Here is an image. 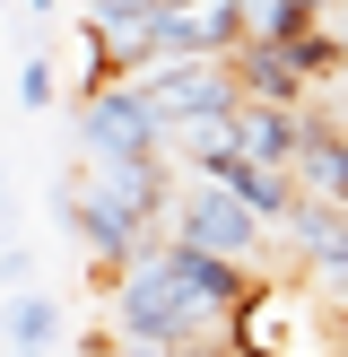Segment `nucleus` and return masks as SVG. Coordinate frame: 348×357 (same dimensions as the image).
Here are the masks:
<instances>
[{"instance_id":"f257e3e1","label":"nucleus","mask_w":348,"mask_h":357,"mask_svg":"<svg viewBox=\"0 0 348 357\" xmlns=\"http://www.w3.org/2000/svg\"><path fill=\"white\" fill-rule=\"evenodd\" d=\"M104 296H113V340H131V349H226L235 340V305L191 288L166 244H148Z\"/></svg>"},{"instance_id":"f03ea898","label":"nucleus","mask_w":348,"mask_h":357,"mask_svg":"<svg viewBox=\"0 0 348 357\" xmlns=\"http://www.w3.org/2000/svg\"><path fill=\"white\" fill-rule=\"evenodd\" d=\"M235 349H253V357H340V314L296 271L253 279V296L235 314Z\"/></svg>"},{"instance_id":"7ed1b4c3","label":"nucleus","mask_w":348,"mask_h":357,"mask_svg":"<svg viewBox=\"0 0 348 357\" xmlns=\"http://www.w3.org/2000/svg\"><path fill=\"white\" fill-rule=\"evenodd\" d=\"M166 236L253 271V261H261V244H270V227H261V218H253V209H244L226 183H209V174H183V183H174V201H166Z\"/></svg>"},{"instance_id":"20e7f679","label":"nucleus","mask_w":348,"mask_h":357,"mask_svg":"<svg viewBox=\"0 0 348 357\" xmlns=\"http://www.w3.org/2000/svg\"><path fill=\"white\" fill-rule=\"evenodd\" d=\"M79 114H70V131H79V157H166V131H157L148 96H139L131 79H104L87 87V96H70Z\"/></svg>"},{"instance_id":"39448f33","label":"nucleus","mask_w":348,"mask_h":357,"mask_svg":"<svg viewBox=\"0 0 348 357\" xmlns=\"http://www.w3.org/2000/svg\"><path fill=\"white\" fill-rule=\"evenodd\" d=\"M235 44H244V9L235 0H157V17H148V70L157 61H226Z\"/></svg>"},{"instance_id":"423d86ee","label":"nucleus","mask_w":348,"mask_h":357,"mask_svg":"<svg viewBox=\"0 0 348 357\" xmlns=\"http://www.w3.org/2000/svg\"><path fill=\"white\" fill-rule=\"evenodd\" d=\"M139 96H148L157 131H174V122H200V114H226V105H244L235 87V52L226 61H157L148 79H131Z\"/></svg>"},{"instance_id":"0eeeda50","label":"nucleus","mask_w":348,"mask_h":357,"mask_svg":"<svg viewBox=\"0 0 348 357\" xmlns=\"http://www.w3.org/2000/svg\"><path fill=\"white\" fill-rule=\"evenodd\" d=\"M296 271H322V261H348V201H322V192H296V209L278 218Z\"/></svg>"},{"instance_id":"6e6552de","label":"nucleus","mask_w":348,"mask_h":357,"mask_svg":"<svg viewBox=\"0 0 348 357\" xmlns=\"http://www.w3.org/2000/svg\"><path fill=\"white\" fill-rule=\"evenodd\" d=\"M235 87L261 96V105H296V114H305V96H313V79L287 52V35H278V44H235Z\"/></svg>"},{"instance_id":"1a4fd4ad","label":"nucleus","mask_w":348,"mask_h":357,"mask_svg":"<svg viewBox=\"0 0 348 357\" xmlns=\"http://www.w3.org/2000/svg\"><path fill=\"white\" fill-rule=\"evenodd\" d=\"M296 192H322V201H348V122L305 114V139H296Z\"/></svg>"},{"instance_id":"9d476101","label":"nucleus","mask_w":348,"mask_h":357,"mask_svg":"<svg viewBox=\"0 0 348 357\" xmlns=\"http://www.w3.org/2000/svg\"><path fill=\"white\" fill-rule=\"evenodd\" d=\"M296 139H305V114H296V105H261V96L235 105V149L253 157V166H278V174H287L296 166Z\"/></svg>"},{"instance_id":"9b49d317","label":"nucleus","mask_w":348,"mask_h":357,"mask_svg":"<svg viewBox=\"0 0 348 357\" xmlns=\"http://www.w3.org/2000/svg\"><path fill=\"white\" fill-rule=\"evenodd\" d=\"M209 183H226V192H235V201L253 209L261 227H270V236H278V218L296 209V174H278V166H253L244 149H235V157H218V166H209Z\"/></svg>"},{"instance_id":"f8f14e48","label":"nucleus","mask_w":348,"mask_h":357,"mask_svg":"<svg viewBox=\"0 0 348 357\" xmlns=\"http://www.w3.org/2000/svg\"><path fill=\"white\" fill-rule=\"evenodd\" d=\"M70 340V314L52 288H17L0 296V349H61Z\"/></svg>"},{"instance_id":"ddd939ff","label":"nucleus","mask_w":348,"mask_h":357,"mask_svg":"<svg viewBox=\"0 0 348 357\" xmlns=\"http://www.w3.org/2000/svg\"><path fill=\"white\" fill-rule=\"evenodd\" d=\"M17 105H26V114H44V105H61V70H52L44 52H26V61H17Z\"/></svg>"},{"instance_id":"4468645a","label":"nucleus","mask_w":348,"mask_h":357,"mask_svg":"<svg viewBox=\"0 0 348 357\" xmlns=\"http://www.w3.org/2000/svg\"><path fill=\"white\" fill-rule=\"evenodd\" d=\"M17 288H35V253H26V236H0V296H17Z\"/></svg>"},{"instance_id":"2eb2a0df","label":"nucleus","mask_w":348,"mask_h":357,"mask_svg":"<svg viewBox=\"0 0 348 357\" xmlns=\"http://www.w3.org/2000/svg\"><path fill=\"white\" fill-rule=\"evenodd\" d=\"M322 26L340 35V52H348V0H340V9H322Z\"/></svg>"},{"instance_id":"dca6fc26","label":"nucleus","mask_w":348,"mask_h":357,"mask_svg":"<svg viewBox=\"0 0 348 357\" xmlns=\"http://www.w3.org/2000/svg\"><path fill=\"white\" fill-rule=\"evenodd\" d=\"M44 9H61V0H26V17H44Z\"/></svg>"},{"instance_id":"f3484780","label":"nucleus","mask_w":348,"mask_h":357,"mask_svg":"<svg viewBox=\"0 0 348 357\" xmlns=\"http://www.w3.org/2000/svg\"><path fill=\"white\" fill-rule=\"evenodd\" d=\"M0 357H52V349H0Z\"/></svg>"},{"instance_id":"a211bd4d","label":"nucleus","mask_w":348,"mask_h":357,"mask_svg":"<svg viewBox=\"0 0 348 357\" xmlns=\"http://www.w3.org/2000/svg\"><path fill=\"white\" fill-rule=\"evenodd\" d=\"M340 357H348V323H340Z\"/></svg>"},{"instance_id":"6ab92c4d","label":"nucleus","mask_w":348,"mask_h":357,"mask_svg":"<svg viewBox=\"0 0 348 357\" xmlns=\"http://www.w3.org/2000/svg\"><path fill=\"white\" fill-rule=\"evenodd\" d=\"M322 9H340V0H322Z\"/></svg>"}]
</instances>
